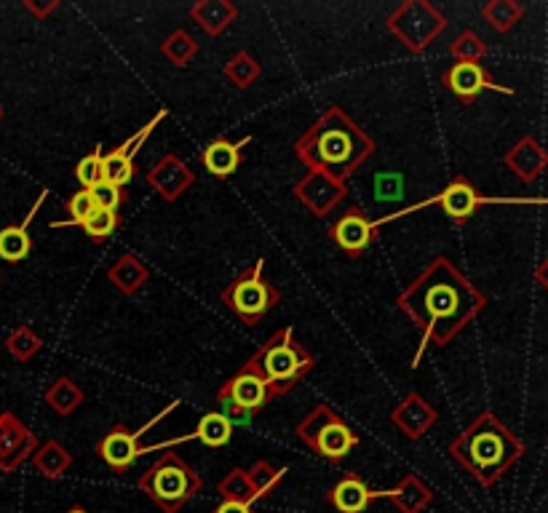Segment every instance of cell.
Returning <instances> with one entry per match:
<instances>
[{"instance_id":"1","label":"cell","mask_w":548,"mask_h":513,"mask_svg":"<svg viewBox=\"0 0 548 513\" xmlns=\"http://www.w3.org/2000/svg\"><path fill=\"white\" fill-rule=\"evenodd\" d=\"M399 310L423 332L420 348L412 366H420V356L428 342L444 348L449 345L484 308L487 297L471 278L447 257H436L396 300Z\"/></svg>"},{"instance_id":"2","label":"cell","mask_w":548,"mask_h":513,"mask_svg":"<svg viewBox=\"0 0 548 513\" xmlns=\"http://www.w3.org/2000/svg\"><path fill=\"white\" fill-rule=\"evenodd\" d=\"M375 153L372 137L340 108H329L297 142L294 156L313 172L345 182Z\"/></svg>"},{"instance_id":"3","label":"cell","mask_w":548,"mask_h":513,"mask_svg":"<svg viewBox=\"0 0 548 513\" xmlns=\"http://www.w3.org/2000/svg\"><path fill=\"white\" fill-rule=\"evenodd\" d=\"M447 452L481 486H492L521 460L524 441L495 412H481L449 441Z\"/></svg>"},{"instance_id":"4","label":"cell","mask_w":548,"mask_h":513,"mask_svg":"<svg viewBox=\"0 0 548 513\" xmlns=\"http://www.w3.org/2000/svg\"><path fill=\"white\" fill-rule=\"evenodd\" d=\"M313 366V356L294 340L292 326H284L241 369L257 374L265 382L270 398H278L297 388Z\"/></svg>"},{"instance_id":"5","label":"cell","mask_w":548,"mask_h":513,"mask_svg":"<svg viewBox=\"0 0 548 513\" xmlns=\"http://www.w3.org/2000/svg\"><path fill=\"white\" fill-rule=\"evenodd\" d=\"M137 484L164 513H177L201 492V476L177 452L161 454Z\"/></svg>"},{"instance_id":"6","label":"cell","mask_w":548,"mask_h":513,"mask_svg":"<svg viewBox=\"0 0 548 513\" xmlns=\"http://www.w3.org/2000/svg\"><path fill=\"white\" fill-rule=\"evenodd\" d=\"M297 438L310 446V452L321 454L324 460H342L356 444L359 433L329 406V404H316L294 428Z\"/></svg>"},{"instance_id":"7","label":"cell","mask_w":548,"mask_h":513,"mask_svg":"<svg viewBox=\"0 0 548 513\" xmlns=\"http://www.w3.org/2000/svg\"><path fill=\"white\" fill-rule=\"evenodd\" d=\"M278 289L268 278H262V260H254V265L244 268L222 292L225 308L236 313L246 326L260 324L278 305Z\"/></svg>"},{"instance_id":"8","label":"cell","mask_w":548,"mask_h":513,"mask_svg":"<svg viewBox=\"0 0 548 513\" xmlns=\"http://www.w3.org/2000/svg\"><path fill=\"white\" fill-rule=\"evenodd\" d=\"M385 25L407 52L423 54L444 33L447 17L428 0H407L388 17Z\"/></svg>"},{"instance_id":"9","label":"cell","mask_w":548,"mask_h":513,"mask_svg":"<svg viewBox=\"0 0 548 513\" xmlns=\"http://www.w3.org/2000/svg\"><path fill=\"white\" fill-rule=\"evenodd\" d=\"M217 401H220V412L236 425V422H249L257 412H262V406L270 401V393L257 374L238 369L220 388Z\"/></svg>"},{"instance_id":"10","label":"cell","mask_w":548,"mask_h":513,"mask_svg":"<svg viewBox=\"0 0 548 513\" xmlns=\"http://www.w3.org/2000/svg\"><path fill=\"white\" fill-rule=\"evenodd\" d=\"M177 406V401L172 404V406H166L161 414H156L145 428H140V430H126L124 425H116L105 438H100V444H97V454L102 457V462L108 465V468H113L116 473H124V470H129L132 465H134V460L142 454V452H148V449H153V446H142L140 444V436L145 433V430H150L156 422H161L172 409Z\"/></svg>"},{"instance_id":"11","label":"cell","mask_w":548,"mask_h":513,"mask_svg":"<svg viewBox=\"0 0 548 513\" xmlns=\"http://www.w3.org/2000/svg\"><path fill=\"white\" fill-rule=\"evenodd\" d=\"M294 196L308 212H313L316 217H326L337 209V204L348 198V185L324 172L308 169L305 177L294 182Z\"/></svg>"},{"instance_id":"12","label":"cell","mask_w":548,"mask_h":513,"mask_svg":"<svg viewBox=\"0 0 548 513\" xmlns=\"http://www.w3.org/2000/svg\"><path fill=\"white\" fill-rule=\"evenodd\" d=\"M166 118V110H161V113H156L129 142H124L121 148H116L113 153H108L105 156V182H110V185H118V188H126L132 180H134V158H137V153L145 148V142L150 140V134L161 126V121Z\"/></svg>"},{"instance_id":"13","label":"cell","mask_w":548,"mask_h":513,"mask_svg":"<svg viewBox=\"0 0 548 513\" xmlns=\"http://www.w3.org/2000/svg\"><path fill=\"white\" fill-rule=\"evenodd\" d=\"M193 182H196L193 169L174 153H166L164 158H158L153 169L148 172V185L169 204L182 198L188 188H193Z\"/></svg>"},{"instance_id":"14","label":"cell","mask_w":548,"mask_h":513,"mask_svg":"<svg viewBox=\"0 0 548 513\" xmlns=\"http://www.w3.org/2000/svg\"><path fill=\"white\" fill-rule=\"evenodd\" d=\"M36 449L38 438L25 428L20 417H14L12 412L0 414V468L6 473L17 470Z\"/></svg>"},{"instance_id":"15","label":"cell","mask_w":548,"mask_h":513,"mask_svg":"<svg viewBox=\"0 0 548 513\" xmlns=\"http://www.w3.org/2000/svg\"><path fill=\"white\" fill-rule=\"evenodd\" d=\"M444 86L460 100V102H465V105H471L481 92H487V89H492V92H500V94H513L511 89H505V86H497L489 76H487V70L481 68V65H468V62H455L447 73H444Z\"/></svg>"},{"instance_id":"16","label":"cell","mask_w":548,"mask_h":513,"mask_svg":"<svg viewBox=\"0 0 548 513\" xmlns=\"http://www.w3.org/2000/svg\"><path fill=\"white\" fill-rule=\"evenodd\" d=\"M428 204L441 206V212H444L452 222L463 225V222H468V220L476 214V209L484 204V198L479 196V190H476L465 177L457 174V177L449 180V185H447L433 201H425L423 206H428Z\"/></svg>"},{"instance_id":"17","label":"cell","mask_w":548,"mask_h":513,"mask_svg":"<svg viewBox=\"0 0 548 513\" xmlns=\"http://www.w3.org/2000/svg\"><path fill=\"white\" fill-rule=\"evenodd\" d=\"M439 414L436 409L420 396V393H407L393 409H391V422L399 428L401 436L407 438H420L423 433H428L436 425Z\"/></svg>"},{"instance_id":"18","label":"cell","mask_w":548,"mask_h":513,"mask_svg":"<svg viewBox=\"0 0 548 513\" xmlns=\"http://www.w3.org/2000/svg\"><path fill=\"white\" fill-rule=\"evenodd\" d=\"M332 241L345 252V254H361L372 238H375V228L372 222L367 220V214L359 209V206H351L348 212H342L337 217V222L332 225L329 230Z\"/></svg>"},{"instance_id":"19","label":"cell","mask_w":548,"mask_h":513,"mask_svg":"<svg viewBox=\"0 0 548 513\" xmlns=\"http://www.w3.org/2000/svg\"><path fill=\"white\" fill-rule=\"evenodd\" d=\"M503 164L519 177V182L532 185L548 169V150L535 137H521L503 158Z\"/></svg>"},{"instance_id":"20","label":"cell","mask_w":548,"mask_h":513,"mask_svg":"<svg viewBox=\"0 0 548 513\" xmlns=\"http://www.w3.org/2000/svg\"><path fill=\"white\" fill-rule=\"evenodd\" d=\"M252 142V137H244L238 142H230V140H214L206 145V150L201 153V164L206 166L209 174L225 180L230 174L238 172L241 161H244V148Z\"/></svg>"},{"instance_id":"21","label":"cell","mask_w":548,"mask_h":513,"mask_svg":"<svg viewBox=\"0 0 548 513\" xmlns=\"http://www.w3.org/2000/svg\"><path fill=\"white\" fill-rule=\"evenodd\" d=\"M372 497H377V489H369L356 473L342 476V478L326 492V500H329V505H332L337 513H364Z\"/></svg>"},{"instance_id":"22","label":"cell","mask_w":548,"mask_h":513,"mask_svg":"<svg viewBox=\"0 0 548 513\" xmlns=\"http://www.w3.org/2000/svg\"><path fill=\"white\" fill-rule=\"evenodd\" d=\"M190 20L212 38L222 36L236 20H238V9L230 0H198V4L190 6Z\"/></svg>"},{"instance_id":"23","label":"cell","mask_w":548,"mask_h":513,"mask_svg":"<svg viewBox=\"0 0 548 513\" xmlns=\"http://www.w3.org/2000/svg\"><path fill=\"white\" fill-rule=\"evenodd\" d=\"M380 494H383V497H388L399 513H420V510H423V508H428V502L433 500L431 486H428V484H423L415 473H407L396 489L377 492V497H380Z\"/></svg>"},{"instance_id":"24","label":"cell","mask_w":548,"mask_h":513,"mask_svg":"<svg viewBox=\"0 0 548 513\" xmlns=\"http://www.w3.org/2000/svg\"><path fill=\"white\" fill-rule=\"evenodd\" d=\"M108 278H110V284H113L121 294L132 297V294H137V292L148 284L150 270H148V265H142L134 254H121V257L108 268Z\"/></svg>"},{"instance_id":"25","label":"cell","mask_w":548,"mask_h":513,"mask_svg":"<svg viewBox=\"0 0 548 513\" xmlns=\"http://www.w3.org/2000/svg\"><path fill=\"white\" fill-rule=\"evenodd\" d=\"M44 201H46V193H41L38 204L33 206V214L41 209ZM33 214H28V220H25L22 225H12V228H4V230H0V260H6V262H20V260H25V257L33 252V238L28 236V225H30Z\"/></svg>"},{"instance_id":"26","label":"cell","mask_w":548,"mask_h":513,"mask_svg":"<svg viewBox=\"0 0 548 513\" xmlns=\"http://www.w3.org/2000/svg\"><path fill=\"white\" fill-rule=\"evenodd\" d=\"M84 390L76 380L70 377H60L49 385L46 390V404L60 414V417H70L81 404H84Z\"/></svg>"},{"instance_id":"27","label":"cell","mask_w":548,"mask_h":513,"mask_svg":"<svg viewBox=\"0 0 548 513\" xmlns=\"http://www.w3.org/2000/svg\"><path fill=\"white\" fill-rule=\"evenodd\" d=\"M33 462H36V468H38L46 478H60L62 473L70 470L73 454L68 452L65 444H60V441H46V444H41V446L36 449Z\"/></svg>"},{"instance_id":"28","label":"cell","mask_w":548,"mask_h":513,"mask_svg":"<svg viewBox=\"0 0 548 513\" xmlns=\"http://www.w3.org/2000/svg\"><path fill=\"white\" fill-rule=\"evenodd\" d=\"M481 17L495 33H508L513 25L524 20V6L516 0H489L481 6Z\"/></svg>"},{"instance_id":"29","label":"cell","mask_w":548,"mask_h":513,"mask_svg":"<svg viewBox=\"0 0 548 513\" xmlns=\"http://www.w3.org/2000/svg\"><path fill=\"white\" fill-rule=\"evenodd\" d=\"M233 422L222 412H206L196 425V438L206 446H225L233 438Z\"/></svg>"},{"instance_id":"30","label":"cell","mask_w":548,"mask_h":513,"mask_svg":"<svg viewBox=\"0 0 548 513\" xmlns=\"http://www.w3.org/2000/svg\"><path fill=\"white\" fill-rule=\"evenodd\" d=\"M217 492L222 494V500L228 502H244V505H252L257 497H254V486H252V478H249V470L244 468H233L220 484H217Z\"/></svg>"},{"instance_id":"31","label":"cell","mask_w":548,"mask_h":513,"mask_svg":"<svg viewBox=\"0 0 548 513\" xmlns=\"http://www.w3.org/2000/svg\"><path fill=\"white\" fill-rule=\"evenodd\" d=\"M262 76V65L246 54V52H238L228 65H225V78L236 86V89H249L252 84H257Z\"/></svg>"},{"instance_id":"32","label":"cell","mask_w":548,"mask_h":513,"mask_svg":"<svg viewBox=\"0 0 548 513\" xmlns=\"http://www.w3.org/2000/svg\"><path fill=\"white\" fill-rule=\"evenodd\" d=\"M161 52H164V57H166L174 68H185V65H190L193 57L198 54V44H196V38H193L190 33L174 30V33L164 41Z\"/></svg>"},{"instance_id":"33","label":"cell","mask_w":548,"mask_h":513,"mask_svg":"<svg viewBox=\"0 0 548 513\" xmlns=\"http://www.w3.org/2000/svg\"><path fill=\"white\" fill-rule=\"evenodd\" d=\"M449 54L455 57V62L481 65V60L487 57V44H484L473 30H465V33H460L457 41L449 46Z\"/></svg>"},{"instance_id":"34","label":"cell","mask_w":548,"mask_h":513,"mask_svg":"<svg viewBox=\"0 0 548 513\" xmlns=\"http://www.w3.org/2000/svg\"><path fill=\"white\" fill-rule=\"evenodd\" d=\"M286 476V468H273L270 462L265 460H257L249 470V478H252V486H254V497H268Z\"/></svg>"},{"instance_id":"35","label":"cell","mask_w":548,"mask_h":513,"mask_svg":"<svg viewBox=\"0 0 548 513\" xmlns=\"http://www.w3.org/2000/svg\"><path fill=\"white\" fill-rule=\"evenodd\" d=\"M118 225H121L118 212H102V209H97L81 228H84V233H86L94 244H105V241L118 230Z\"/></svg>"},{"instance_id":"36","label":"cell","mask_w":548,"mask_h":513,"mask_svg":"<svg viewBox=\"0 0 548 513\" xmlns=\"http://www.w3.org/2000/svg\"><path fill=\"white\" fill-rule=\"evenodd\" d=\"M76 177H78L84 190H94L100 182H105V156H102V148H97L94 153L81 158V164L76 166Z\"/></svg>"},{"instance_id":"37","label":"cell","mask_w":548,"mask_h":513,"mask_svg":"<svg viewBox=\"0 0 548 513\" xmlns=\"http://www.w3.org/2000/svg\"><path fill=\"white\" fill-rule=\"evenodd\" d=\"M9 350H12V356L17 358V361H30L38 350H41V337L30 329V326H20V329H14L12 332V337H9Z\"/></svg>"},{"instance_id":"38","label":"cell","mask_w":548,"mask_h":513,"mask_svg":"<svg viewBox=\"0 0 548 513\" xmlns=\"http://www.w3.org/2000/svg\"><path fill=\"white\" fill-rule=\"evenodd\" d=\"M97 212V204H94V196L92 190H78L70 201H68V214H70V222H52V228H65V225H84L92 214Z\"/></svg>"},{"instance_id":"39","label":"cell","mask_w":548,"mask_h":513,"mask_svg":"<svg viewBox=\"0 0 548 513\" xmlns=\"http://www.w3.org/2000/svg\"><path fill=\"white\" fill-rule=\"evenodd\" d=\"M92 196H94L97 209H102V212H118V206H121L124 198H126L124 188L110 185V182H100V185L92 190Z\"/></svg>"},{"instance_id":"40","label":"cell","mask_w":548,"mask_h":513,"mask_svg":"<svg viewBox=\"0 0 548 513\" xmlns=\"http://www.w3.org/2000/svg\"><path fill=\"white\" fill-rule=\"evenodd\" d=\"M375 188H377V198L391 201V198H399L404 182H401L399 174H380V177L375 180Z\"/></svg>"},{"instance_id":"41","label":"cell","mask_w":548,"mask_h":513,"mask_svg":"<svg viewBox=\"0 0 548 513\" xmlns=\"http://www.w3.org/2000/svg\"><path fill=\"white\" fill-rule=\"evenodd\" d=\"M214 513H254V508H252V505H244V502H228V500H222V502L214 508Z\"/></svg>"},{"instance_id":"42","label":"cell","mask_w":548,"mask_h":513,"mask_svg":"<svg viewBox=\"0 0 548 513\" xmlns=\"http://www.w3.org/2000/svg\"><path fill=\"white\" fill-rule=\"evenodd\" d=\"M535 281H537V284L548 292V257H545V260L535 268Z\"/></svg>"},{"instance_id":"43","label":"cell","mask_w":548,"mask_h":513,"mask_svg":"<svg viewBox=\"0 0 548 513\" xmlns=\"http://www.w3.org/2000/svg\"><path fill=\"white\" fill-rule=\"evenodd\" d=\"M28 9H33L38 17H46L49 12H54V9H57V4H49V6H36V4H28Z\"/></svg>"},{"instance_id":"44","label":"cell","mask_w":548,"mask_h":513,"mask_svg":"<svg viewBox=\"0 0 548 513\" xmlns=\"http://www.w3.org/2000/svg\"><path fill=\"white\" fill-rule=\"evenodd\" d=\"M68 513H89V510H84V508H70Z\"/></svg>"},{"instance_id":"45","label":"cell","mask_w":548,"mask_h":513,"mask_svg":"<svg viewBox=\"0 0 548 513\" xmlns=\"http://www.w3.org/2000/svg\"><path fill=\"white\" fill-rule=\"evenodd\" d=\"M0 118H4V110H0Z\"/></svg>"}]
</instances>
